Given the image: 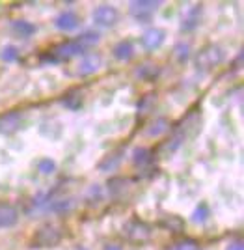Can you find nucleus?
Masks as SVG:
<instances>
[{"instance_id": "2f4dec72", "label": "nucleus", "mask_w": 244, "mask_h": 250, "mask_svg": "<svg viewBox=\"0 0 244 250\" xmlns=\"http://www.w3.org/2000/svg\"><path fill=\"white\" fill-rule=\"evenodd\" d=\"M103 250H123L119 245H114V243H108V245H105V249Z\"/></svg>"}, {"instance_id": "473e14b6", "label": "nucleus", "mask_w": 244, "mask_h": 250, "mask_svg": "<svg viewBox=\"0 0 244 250\" xmlns=\"http://www.w3.org/2000/svg\"><path fill=\"white\" fill-rule=\"evenodd\" d=\"M73 250H88V249H86V247H82V245H78V247H75Z\"/></svg>"}, {"instance_id": "a211bd4d", "label": "nucleus", "mask_w": 244, "mask_h": 250, "mask_svg": "<svg viewBox=\"0 0 244 250\" xmlns=\"http://www.w3.org/2000/svg\"><path fill=\"white\" fill-rule=\"evenodd\" d=\"M119 163H121V153H110L99 163V170L101 172H110V170L119 167Z\"/></svg>"}, {"instance_id": "4be33fe9", "label": "nucleus", "mask_w": 244, "mask_h": 250, "mask_svg": "<svg viewBox=\"0 0 244 250\" xmlns=\"http://www.w3.org/2000/svg\"><path fill=\"white\" fill-rule=\"evenodd\" d=\"M0 58L8 63L17 62V60H19V49H17L15 45H6V47H2V51H0Z\"/></svg>"}, {"instance_id": "5701e85b", "label": "nucleus", "mask_w": 244, "mask_h": 250, "mask_svg": "<svg viewBox=\"0 0 244 250\" xmlns=\"http://www.w3.org/2000/svg\"><path fill=\"white\" fill-rule=\"evenodd\" d=\"M99 42H101V36L97 32H92V30L80 34V38L76 40V43H80L82 47H92V45H97Z\"/></svg>"}, {"instance_id": "b1692460", "label": "nucleus", "mask_w": 244, "mask_h": 250, "mask_svg": "<svg viewBox=\"0 0 244 250\" xmlns=\"http://www.w3.org/2000/svg\"><path fill=\"white\" fill-rule=\"evenodd\" d=\"M209 215H211V211L207 208V204H200L198 208L194 209V213H192V220L196 224H203V222H207Z\"/></svg>"}, {"instance_id": "6ab92c4d", "label": "nucleus", "mask_w": 244, "mask_h": 250, "mask_svg": "<svg viewBox=\"0 0 244 250\" xmlns=\"http://www.w3.org/2000/svg\"><path fill=\"white\" fill-rule=\"evenodd\" d=\"M149 161H151V151H149L148 147H136L132 151V163L136 167H146Z\"/></svg>"}, {"instance_id": "ddd939ff", "label": "nucleus", "mask_w": 244, "mask_h": 250, "mask_svg": "<svg viewBox=\"0 0 244 250\" xmlns=\"http://www.w3.org/2000/svg\"><path fill=\"white\" fill-rule=\"evenodd\" d=\"M114 52V58L119 60V62H129V60H132V56H134V45L127 40H123V42L116 43V47L112 49Z\"/></svg>"}, {"instance_id": "9d476101", "label": "nucleus", "mask_w": 244, "mask_h": 250, "mask_svg": "<svg viewBox=\"0 0 244 250\" xmlns=\"http://www.w3.org/2000/svg\"><path fill=\"white\" fill-rule=\"evenodd\" d=\"M78 24H80V21H78L76 13H73V11H62L54 19V26L62 32H73L75 28H78Z\"/></svg>"}, {"instance_id": "f8f14e48", "label": "nucleus", "mask_w": 244, "mask_h": 250, "mask_svg": "<svg viewBox=\"0 0 244 250\" xmlns=\"http://www.w3.org/2000/svg\"><path fill=\"white\" fill-rule=\"evenodd\" d=\"M19 222V213L17 209L11 208V206H0V229L4 228H11Z\"/></svg>"}, {"instance_id": "412c9836", "label": "nucleus", "mask_w": 244, "mask_h": 250, "mask_svg": "<svg viewBox=\"0 0 244 250\" xmlns=\"http://www.w3.org/2000/svg\"><path fill=\"white\" fill-rule=\"evenodd\" d=\"M168 129H170V122H168L166 118H159V120L148 129V135L149 136H160L162 133H166Z\"/></svg>"}, {"instance_id": "20e7f679", "label": "nucleus", "mask_w": 244, "mask_h": 250, "mask_svg": "<svg viewBox=\"0 0 244 250\" xmlns=\"http://www.w3.org/2000/svg\"><path fill=\"white\" fill-rule=\"evenodd\" d=\"M60 239H62L60 229L54 228V226H43L34 235V243H36L34 247H56Z\"/></svg>"}, {"instance_id": "9b49d317", "label": "nucleus", "mask_w": 244, "mask_h": 250, "mask_svg": "<svg viewBox=\"0 0 244 250\" xmlns=\"http://www.w3.org/2000/svg\"><path fill=\"white\" fill-rule=\"evenodd\" d=\"M101 56H97V54H88L84 56L80 63H78V67H76V73L80 75V77H86V75H92L95 73L97 69L101 67Z\"/></svg>"}, {"instance_id": "aec40b11", "label": "nucleus", "mask_w": 244, "mask_h": 250, "mask_svg": "<svg viewBox=\"0 0 244 250\" xmlns=\"http://www.w3.org/2000/svg\"><path fill=\"white\" fill-rule=\"evenodd\" d=\"M173 56L177 58V62L185 63L188 60V56H190V45L187 42L175 43V47H173Z\"/></svg>"}, {"instance_id": "393cba45", "label": "nucleus", "mask_w": 244, "mask_h": 250, "mask_svg": "<svg viewBox=\"0 0 244 250\" xmlns=\"http://www.w3.org/2000/svg\"><path fill=\"white\" fill-rule=\"evenodd\" d=\"M38 170L45 174V176H51L56 172V163H54L53 159H49V157H45V159H39L38 161Z\"/></svg>"}, {"instance_id": "7c9ffc66", "label": "nucleus", "mask_w": 244, "mask_h": 250, "mask_svg": "<svg viewBox=\"0 0 244 250\" xmlns=\"http://www.w3.org/2000/svg\"><path fill=\"white\" fill-rule=\"evenodd\" d=\"M225 250H244V247H243V243H241V241H235V243H229Z\"/></svg>"}, {"instance_id": "bb28decb", "label": "nucleus", "mask_w": 244, "mask_h": 250, "mask_svg": "<svg viewBox=\"0 0 244 250\" xmlns=\"http://www.w3.org/2000/svg\"><path fill=\"white\" fill-rule=\"evenodd\" d=\"M86 198L90 200L92 204L103 202V188L99 187V185H92V187L88 188V196H86Z\"/></svg>"}, {"instance_id": "423d86ee", "label": "nucleus", "mask_w": 244, "mask_h": 250, "mask_svg": "<svg viewBox=\"0 0 244 250\" xmlns=\"http://www.w3.org/2000/svg\"><path fill=\"white\" fill-rule=\"evenodd\" d=\"M53 52H54V58L60 62V60H69V58H73V56L82 54V52H84V47L76 42H64V43H60V45H56Z\"/></svg>"}, {"instance_id": "7ed1b4c3", "label": "nucleus", "mask_w": 244, "mask_h": 250, "mask_svg": "<svg viewBox=\"0 0 244 250\" xmlns=\"http://www.w3.org/2000/svg\"><path fill=\"white\" fill-rule=\"evenodd\" d=\"M92 19L95 22L97 26H103V28H110V26H114L119 19V13H117L116 8H112V6H99L94 10L92 13Z\"/></svg>"}, {"instance_id": "f257e3e1", "label": "nucleus", "mask_w": 244, "mask_h": 250, "mask_svg": "<svg viewBox=\"0 0 244 250\" xmlns=\"http://www.w3.org/2000/svg\"><path fill=\"white\" fill-rule=\"evenodd\" d=\"M225 60V51H224L220 45H209L205 47L203 51L198 52L196 56V65L202 67V69H211L214 65L222 63Z\"/></svg>"}, {"instance_id": "c756f323", "label": "nucleus", "mask_w": 244, "mask_h": 250, "mask_svg": "<svg viewBox=\"0 0 244 250\" xmlns=\"http://www.w3.org/2000/svg\"><path fill=\"white\" fill-rule=\"evenodd\" d=\"M136 73H138L140 77H142V79H149L151 75H157V73H159V69H155V67H151V65H149V63H148V65H144L142 69H138Z\"/></svg>"}, {"instance_id": "0eeeda50", "label": "nucleus", "mask_w": 244, "mask_h": 250, "mask_svg": "<svg viewBox=\"0 0 244 250\" xmlns=\"http://www.w3.org/2000/svg\"><path fill=\"white\" fill-rule=\"evenodd\" d=\"M125 235L131 241H146L151 235V229L142 220H131V222L125 224Z\"/></svg>"}, {"instance_id": "f3484780", "label": "nucleus", "mask_w": 244, "mask_h": 250, "mask_svg": "<svg viewBox=\"0 0 244 250\" xmlns=\"http://www.w3.org/2000/svg\"><path fill=\"white\" fill-rule=\"evenodd\" d=\"M183 140H185V136L181 135L179 131H175V135L171 136L168 142H164V144H162L160 153H162V155H170V153H173V151L183 144Z\"/></svg>"}, {"instance_id": "c85d7f7f", "label": "nucleus", "mask_w": 244, "mask_h": 250, "mask_svg": "<svg viewBox=\"0 0 244 250\" xmlns=\"http://www.w3.org/2000/svg\"><path fill=\"white\" fill-rule=\"evenodd\" d=\"M175 249L177 250H198V243H196L194 239H183L175 245Z\"/></svg>"}, {"instance_id": "2eb2a0df", "label": "nucleus", "mask_w": 244, "mask_h": 250, "mask_svg": "<svg viewBox=\"0 0 244 250\" xmlns=\"http://www.w3.org/2000/svg\"><path fill=\"white\" fill-rule=\"evenodd\" d=\"M75 208V200L73 198H58V200H51L49 204V211H53L56 215H64L67 211H71Z\"/></svg>"}, {"instance_id": "4468645a", "label": "nucleus", "mask_w": 244, "mask_h": 250, "mask_svg": "<svg viewBox=\"0 0 244 250\" xmlns=\"http://www.w3.org/2000/svg\"><path fill=\"white\" fill-rule=\"evenodd\" d=\"M11 30L21 38H30L38 32V26L30 21H24V19H15V21H11Z\"/></svg>"}, {"instance_id": "dca6fc26", "label": "nucleus", "mask_w": 244, "mask_h": 250, "mask_svg": "<svg viewBox=\"0 0 244 250\" xmlns=\"http://www.w3.org/2000/svg\"><path fill=\"white\" fill-rule=\"evenodd\" d=\"M129 183H131V181H129L127 177H112V179L108 181V190H110V194L119 196V194H123L129 188Z\"/></svg>"}, {"instance_id": "39448f33", "label": "nucleus", "mask_w": 244, "mask_h": 250, "mask_svg": "<svg viewBox=\"0 0 244 250\" xmlns=\"http://www.w3.org/2000/svg\"><path fill=\"white\" fill-rule=\"evenodd\" d=\"M164 40H166V32L162 30V28L153 26V28H148L142 34V47L146 51H155V49H159L160 45L164 43Z\"/></svg>"}, {"instance_id": "f03ea898", "label": "nucleus", "mask_w": 244, "mask_h": 250, "mask_svg": "<svg viewBox=\"0 0 244 250\" xmlns=\"http://www.w3.org/2000/svg\"><path fill=\"white\" fill-rule=\"evenodd\" d=\"M160 8L159 0H134L129 4V13L140 22H148L151 15Z\"/></svg>"}, {"instance_id": "1a4fd4ad", "label": "nucleus", "mask_w": 244, "mask_h": 250, "mask_svg": "<svg viewBox=\"0 0 244 250\" xmlns=\"http://www.w3.org/2000/svg\"><path fill=\"white\" fill-rule=\"evenodd\" d=\"M202 11L203 8L200 4H194L192 8H188V11L183 15V21H181V30L183 32H192L198 24H200V19H202Z\"/></svg>"}, {"instance_id": "a878e982", "label": "nucleus", "mask_w": 244, "mask_h": 250, "mask_svg": "<svg viewBox=\"0 0 244 250\" xmlns=\"http://www.w3.org/2000/svg\"><path fill=\"white\" fill-rule=\"evenodd\" d=\"M155 101H157V97H155L153 94L144 95V97L140 99V103H138V112H140V114H148V112H151V108H153Z\"/></svg>"}, {"instance_id": "6e6552de", "label": "nucleus", "mask_w": 244, "mask_h": 250, "mask_svg": "<svg viewBox=\"0 0 244 250\" xmlns=\"http://www.w3.org/2000/svg\"><path fill=\"white\" fill-rule=\"evenodd\" d=\"M21 124H22V116L17 110H11L8 114H2L0 116V133L11 135V133H15L21 127Z\"/></svg>"}, {"instance_id": "cd10ccee", "label": "nucleus", "mask_w": 244, "mask_h": 250, "mask_svg": "<svg viewBox=\"0 0 244 250\" xmlns=\"http://www.w3.org/2000/svg\"><path fill=\"white\" fill-rule=\"evenodd\" d=\"M64 104L67 106V108H71V110H76V108L82 104V95H78L73 92V94H69L64 99Z\"/></svg>"}]
</instances>
